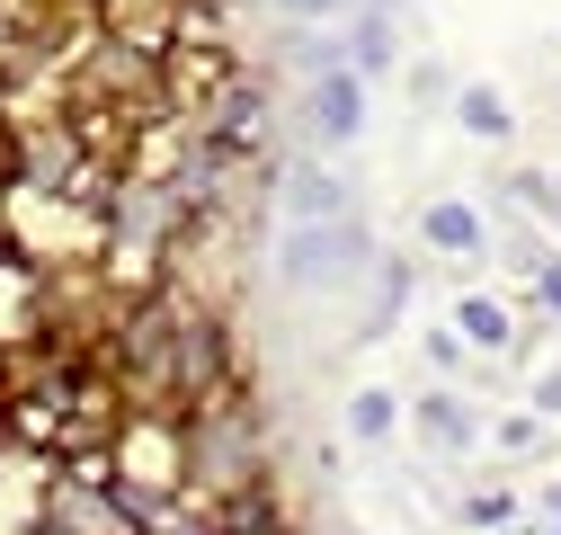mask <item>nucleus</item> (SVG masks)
<instances>
[{
  "label": "nucleus",
  "mask_w": 561,
  "mask_h": 535,
  "mask_svg": "<svg viewBox=\"0 0 561 535\" xmlns=\"http://www.w3.org/2000/svg\"><path fill=\"white\" fill-rule=\"evenodd\" d=\"M375 259L383 250H375L366 215H330V224H286V232H276L267 241V277L286 286V295H330V286H347Z\"/></svg>",
  "instance_id": "nucleus-1"
},
{
  "label": "nucleus",
  "mask_w": 561,
  "mask_h": 535,
  "mask_svg": "<svg viewBox=\"0 0 561 535\" xmlns=\"http://www.w3.org/2000/svg\"><path fill=\"white\" fill-rule=\"evenodd\" d=\"M267 196H276V215L286 224H330V215H357V187H347V170L330 152H286V161H267Z\"/></svg>",
  "instance_id": "nucleus-2"
},
{
  "label": "nucleus",
  "mask_w": 561,
  "mask_h": 535,
  "mask_svg": "<svg viewBox=\"0 0 561 535\" xmlns=\"http://www.w3.org/2000/svg\"><path fill=\"white\" fill-rule=\"evenodd\" d=\"M304 90V134H312V152H357L366 144V72L357 62H339V72H321V81H295Z\"/></svg>",
  "instance_id": "nucleus-3"
},
{
  "label": "nucleus",
  "mask_w": 561,
  "mask_h": 535,
  "mask_svg": "<svg viewBox=\"0 0 561 535\" xmlns=\"http://www.w3.org/2000/svg\"><path fill=\"white\" fill-rule=\"evenodd\" d=\"M419 241H428L437 259H481L490 250V224L472 196H437V206H419Z\"/></svg>",
  "instance_id": "nucleus-4"
},
{
  "label": "nucleus",
  "mask_w": 561,
  "mask_h": 535,
  "mask_svg": "<svg viewBox=\"0 0 561 535\" xmlns=\"http://www.w3.org/2000/svg\"><path fill=\"white\" fill-rule=\"evenodd\" d=\"M455 125H463V144H481V152H508L517 144V107L490 81H455Z\"/></svg>",
  "instance_id": "nucleus-5"
},
{
  "label": "nucleus",
  "mask_w": 561,
  "mask_h": 535,
  "mask_svg": "<svg viewBox=\"0 0 561 535\" xmlns=\"http://www.w3.org/2000/svg\"><path fill=\"white\" fill-rule=\"evenodd\" d=\"M339 27H347V62H357L366 81L401 72V54H410V45H401V19H392V10H347Z\"/></svg>",
  "instance_id": "nucleus-6"
},
{
  "label": "nucleus",
  "mask_w": 561,
  "mask_h": 535,
  "mask_svg": "<svg viewBox=\"0 0 561 535\" xmlns=\"http://www.w3.org/2000/svg\"><path fill=\"white\" fill-rule=\"evenodd\" d=\"M410 420H419V437H428L437 455H472V446H481V429H472V411H463L455 392H419Z\"/></svg>",
  "instance_id": "nucleus-7"
},
{
  "label": "nucleus",
  "mask_w": 561,
  "mask_h": 535,
  "mask_svg": "<svg viewBox=\"0 0 561 535\" xmlns=\"http://www.w3.org/2000/svg\"><path fill=\"white\" fill-rule=\"evenodd\" d=\"M339 62H347V27H339V19L286 27V72H295V81H321V72H339Z\"/></svg>",
  "instance_id": "nucleus-8"
},
{
  "label": "nucleus",
  "mask_w": 561,
  "mask_h": 535,
  "mask_svg": "<svg viewBox=\"0 0 561 535\" xmlns=\"http://www.w3.org/2000/svg\"><path fill=\"white\" fill-rule=\"evenodd\" d=\"M455 330H463V349H508L517 340V312L500 295H463L455 304Z\"/></svg>",
  "instance_id": "nucleus-9"
},
{
  "label": "nucleus",
  "mask_w": 561,
  "mask_h": 535,
  "mask_svg": "<svg viewBox=\"0 0 561 535\" xmlns=\"http://www.w3.org/2000/svg\"><path fill=\"white\" fill-rule=\"evenodd\" d=\"M339 420H347V437H357V446H383V437L401 429V401H392L383 384H357V392H347V411H339Z\"/></svg>",
  "instance_id": "nucleus-10"
},
{
  "label": "nucleus",
  "mask_w": 561,
  "mask_h": 535,
  "mask_svg": "<svg viewBox=\"0 0 561 535\" xmlns=\"http://www.w3.org/2000/svg\"><path fill=\"white\" fill-rule=\"evenodd\" d=\"M410 304V259H375V312H366V340L392 330V312Z\"/></svg>",
  "instance_id": "nucleus-11"
},
{
  "label": "nucleus",
  "mask_w": 561,
  "mask_h": 535,
  "mask_svg": "<svg viewBox=\"0 0 561 535\" xmlns=\"http://www.w3.org/2000/svg\"><path fill=\"white\" fill-rule=\"evenodd\" d=\"M401 90H410V107H428V99H455V72H446V54H401Z\"/></svg>",
  "instance_id": "nucleus-12"
},
{
  "label": "nucleus",
  "mask_w": 561,
  "mask_h": 535,
  "mask_svg": "<svg viewBox=\"0 0 561 535\" xmlns=\"http://www.w3.org/2000/svg\"><path fill=\"white\" fill-rule=\"evenodd\" d=\"M543 259H552V241H543V232H500V268H517V277H535Z\"/></svg>",
  "instance_id": "nucleus-13"
},
{
  "label": "nucleus",
  "mask_w": 561,
  "mask_h": 535,
  "mask_svg": "<svg viewBox=\"0 0 561 535\" xmlns=\"http://www.w3.org/2000/svg\"><path fill=\"white\" fill-rule=\"evenodd\" d=\"M286 27H321V19H347V0H267Z\"/></svg>",
  "instance_id": "nucleus-14"
},
{
  "label": "nucleus",
  "mask_w": 561,
  "mask_h": 535,
  "mask_svg": "<svg viewBox=\"0 0 561 535\" xmlns=\"http://www.w3.org/2000/svg\"><path fill=\"white\" fill-rule=\"evenodd\" d=\"M508 517H517L508 491H472V500H463V526H508Z\"/></svg>",
  "instance_id": "nucleus-15"
},
{
  "label": "nucleus",
  "mask_w": 561,
  "mask_h": 535,
  "mask_svg": "<svg viewBox=\"0 0 561 535\" xmlns=\"http://www.w3.org/2000/svg\"><path fill=\"white\" fill-rule=\"evenodd\" d=\"M500 446H508V455H535V446H543V411H517V420H500Z\"/></svg>",
  "instance_id": "nucleus-16"
},
{
  "label": "nucleus",
  "mask_w": 561,
  "mask_h": 535,
  "mask_svg": "<svg viewBox=\"0 0 561 535\" xmlns=\"http://www.w3.org/2000/svg\"><path fill=\"white\" fill-rule=\"evenodd\" d=\"M419 349H428V366H446V375H455V366H463V330L446 321V330H428V340H419Z\"/></svg>",
  "instance_id": "nucleus-17"
},
{
  "label": "nucleus",
  "mask_w": 561,
  "mask_h": 535,
  "mask_svg": "<svg viewBox=\"0 0 561 535\" xmlns=\"http://www.w3.org/2000/svg\"><path fill=\"white\" fill-rule=\"evenodd\" d=\"M535 312H561V259L535 268Z\"/></svg>",
  "instance_id": "nucleus-18"
},
{
  "label": "nucleus",
  "mask_w": 561,
  "mask_h": 535,
  "mask_svg": "<svg viewBox=\"0 0 561 535\" xmlns=\"http://www.w3.org/2000/svg\"><path fill=\"white\" fill-rule=\"evenodd\" d=\"M535 411H543V420H561V375H543V384H535Z\"/></svg>",
  "instance_id": "nucleus-19"
},
{
  "label": "nucleus",
  "mask_w": 561,
  "mask_h": 535,
  "mask_svg": "<svg viewBox=\"0 0 561 535\" xmlns=\"http://www.w3.org/2000/svg\"><path fill=\"white\" fill-rule=\"evenodd\" d=\"M552 535H561V482H552Z\"/></svg>",
  "instance_id": "nucleus-20"
}]
</instances>
